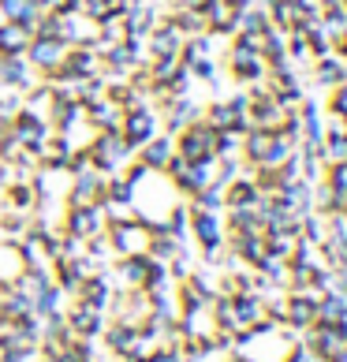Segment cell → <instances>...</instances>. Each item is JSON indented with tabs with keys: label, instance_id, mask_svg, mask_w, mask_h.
I'll use <instances>...</instances> for the list:
<instances>
[{
	"label": "cell",
	"instance_id": "cell-1",
	"mask_svg": "<svg viewBox=\"0 0 347 362\" xmlns=\"http://www.w3.org/2000/svg\"><path fill=\"white\" fill-rule=\"evenodd\" d=\"M119 135L127 139V146H135V142H146L153 135V119H150V112H142V109H135L127 119H124V131Z\"/></svg>",
	"mask_w": 347,
	"mask_h": 362
},
{
	"label": "cell",
	"instance_id": "cell-2",
	"mask_svg": "<svg viewBox=\"0 0 347 362\" xmlns=\"http://www.w3.org/2000/svg\"><path fill=\"white\" fill-rule=\"evenodd\" d=\"M26 49V26H19V23H8L4 30H0V52H23Z\"/></svg>",
	"mask_w": 347,
	"mask_h": 362
},
{
	"label": "cell",
	"instance_id": "cell-3",
	"mask_svg": "<svg viewBox=\"0 0 347 362\" xmlns=\"http://www.w3.org/2000/svg\"><path fill=\"white\" fill-rule=\"evenodd\" d=\"M168 153L172 146L161 139V142H150V150H146V168H165L168 165Z\"/></svg>",
	"mask_w": 347,
	"mask_h": 362
},
{
	"label": "cell",
	"instance_id": "cell-4",
	"mask_svg": "<svg viewBox=\"0 0 347 362\" xmlns=\"http://www.w3.org/2000/svg\"><path fill=\"white\" fill-rule=\"evenodd\" d=\"M176 26H168V30H161V34H153V52L157 57H172L176 52Z\"/></svg>",
	"mask_w": 347,
	"mask_h": 362
},
{
	"label": "cell",
	"instance_id": "cell-5",
	"mask_svg": "<svg viewBox=\"0 0 347 362\" xmlns=\"http://www.w3.org/2000/svg\"><path fill=\"white\" fill-rule=\"evenodd\" d=\"M329 176H332V187H336V194L343 198V194H347V160H336V168H332Z\"/></svg>",
	"mask_w": 347,
	"mask_h": 362
},
{
	"label": "cell",
	"instance_id": "cell-6",
	"mask_svg": "<svg viewBox=\"0 0 347 362\" xmlns=\"http://www.w3.org/2000/svg\"><path fill=\"white\" fill-rule=\"evenodd\" d=\"M232 202H235V206H250V202H254V187H250V183H235Z\"/></svg>",
	"mask_w": 347,
	"mask_h": 362
},
{
	"label": "cell",
	"instance_id": "cell-7",
	"mask_svg": "<svg viewBox=\"0 0 347 362\" xmlns=\"http://www.w3.org/2000/svg\"><path fill=\"white\" fill-rule=\"evenodd\" d=\"M336 78H343V68H340V64H332V60H325L322 64V83H336Z\"/></svg>",
	"mask_w": 347,
	"mask_h": 362
},
{
	"label": "cell",
	"instance_id": "cell-8",
	"mask_svg": "<svg viewBox=\"0 0 347 362\" xmlns=\"http://www.w3.org/2000/svg\"><path fill=\"white\" fill-rule=\"evenodd\" d=\"M332 112L347 119V86H343V90H336V98H332Z\"/></svg>",
	"mask_w": 347,
	"mask_h": 362
},
{
	"label": "cell",
	"instance_id": "cell-9",
	"mask_svg": "<svg viewBox=\"0 0 347 362\" xmlns=\"http://www.w3.org/2000/svg\"><path fill=\"white\" fill-rule=\"evenodd\" d=\"M269 4H276V0H269Z\"/></svg>",
	"mask_w": 347,
	"mask_h": 362
}]
</instances>
